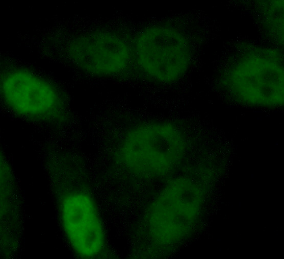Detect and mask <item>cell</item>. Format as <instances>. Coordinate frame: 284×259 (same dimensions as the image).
I'll return each instance as SVG.
<instances>
[{
	"label": "cell",
	"instance_id": "4",
	"mask_svg": "<svg viewBox=\"0 0 284 259\" xmlns=\"http://www.w3.org/2000/svg\"><path fill=\"white\" fill-rule=\"evenodd\" d=\"M199 190L191 179L177 178L164 186L148 207L146 227L156 242L168 244L184 238L195 223Z\"/></svg>",
	"mask_w": 284,
	"mask_h": 259
},
{
	"label": "cell",
	"instance_id": "2",
	"mask_svg": "<svg viewBox=\"0 0 284 259\" xmlns=\"http://www.w3.org/2000/svg\"><path fill=\"white\" fill-rule=\"evenodd\" d=\"M1 94L13 112L42 123L64 122L67 109L60 91L48 80L27 69L15 67L4 72Z\"/></svg>",
	"mask_w": 284,
	"mask_h": 259
},
{
	"label": "cell",
	"instance_id": "1",
	"mask_svg": "<svg viewBox=\"0 0 284 259\" xmlns=\"http://www.w3.org/2000/svg\"><path fill=\"white\" fill-rule=\"evenodd\" d=\"M186 149L185 136L178 126L168 122H154L136 126L127 132L119 157L133 174L157 179L176 169Z\"/></svg>",
	"mask_w": 284,
	"mask_h": 259
},
{
	"label": "cell",
	"instance_id": "3",
	"mask_svg": "<svg viewBox=\"0 0 284 259\" xmlns=\"http://www.w3.org/2000/svg\"><path fill=\"white\" fill-rule=\"evenodd\" d=\"M134 58L146 76L159 83L178 80L188 68L191 48L179 30L165 25L142 29L134 42Z\"/></svg>",
	"mask_w": 284,
	"mask_h": 259
},
{
	"label": "cell",
	"instance_id": "7",
	"mask_svg": "<svg viewBox=\"0 0 284 259\" xmlns=\"http://www.w3.org/2000/svg\"><path fill=\"white\" fill-rule=\"evenodd\" d=\"M61 219L66 237L79 255L91 257L101 251L105 230L95 203L89 195L75 192L66 196L61 205Z\"/></svg>",
	"mask_w": 284,
	"mask_h": 259
},
{
	"label": "cell",
	"instance_id": "6",
	"mask_svg": "<svg viewBox=\"0 0 284 259\" xmlns=\"http://www.w3.org/2000/svg\"><path fill=\"white\" fill-rule=\"evenodd\" d=\"M68 52L77 68L93 76L106 77L125 70L132 56L130 46L123 38L106 31L81 35L72 40Z\"/></svg>",
	"mask_w": 284,
	"mask_h": 259
},
{
	"label": "cell",
	"instance_id": "5",
	"mask_svg": "<svg viewBox=\"0 0 284 259\" xmlns=\"http://www.w3.org/2000/svg\"><path fill=\"white\" fill-rule=\"evenodd\" d=\"M240 62L224 76L223 85L237 101L246 105L274 108L283 104V70L272 58L257 57Z\"/></svg>",
	"mask_w": 284,
	"mask_h": 259
}]
</instances>
